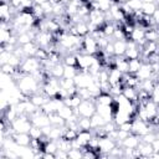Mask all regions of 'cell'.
<instances>
[{"instance_id":"cell-52","label":"cell","mask_w":159,"mask_h":159,"mask_svg":"<svg viewBox=\"0 0 159 159\" xmlns=\"http://www.w3.org/2000/svg\"><path fill=\"white\" fill-rule=\"evenodd\" d=\"M152 147H153V150H154V152H159V139H158V138H155V139L153 140Z\"/></svg>"},{"instance_id":"cell-36","label":"cell","mask_w":159,"mask_h":159,"mask_svg":"<svg viewBox=\"0 0 159 159\" xmlns=\"http://www.w3.org/2000/svg\"><path fill=\"white\" fill-rule=\"evenodd\" d=\"M14 35V32L11 31V29H1L0 31V41H1V45H5L10 41L11 36Z\"/></svg>"},{"instance_id":"cell-28","label":"cell","mask_w":159,"mask_h":159,"mask_svg":"<svg viewBox=\"0 0 159 159\" xmlns=\"http://www.w3.org/2000/svg\"><path fill=\"white\" fill-rule=\"evenodd\" d=\"M145 39V30L143 27H139V26H135L132 35H130V40L135 41V42H139L140 40Z\"/></svg>"},{"instance_id":"cell-55","label":"cell","mask_w":159,"mask_h":159,"mask_svg":"<svg viewBox=\"0 0 159 159\" xmlns=\"http://www.w3.org/2000/svg\"><path fill=\"white\" fill-rule=\"evenodd\" d=\"M143 2H155L157 0H142Z\"/></svg>"},{"instance_id":"cell-2","label":"cell","mask_w":159,"mask_h":159,"mask_svg":"<svg viewBox=\"0 0 159 159\" xmlns=\"http://www.w3.org/2000/svg\"><path fill=\"white\" fill-rule=\"evenodd\" d=\"M75 113L80 117H92L96 113V98L83 99L81 104L75 109Z\"/></svg>"},{"instance_id":"cell-34","label":"cell","mask_w":159,"mask_h":159,"mask_svg":"<svg viewBox=\"0 0 159 159\" xmlns=\"http://www.w3.org/2000/svg\"><path fill=\"white\" fill-rule=\"evenodd\" d=\"M157 9H158L157 2H143V6H142L143 14L144 15H149V16H152Z\"/></svg>"},{"instance_id":"cell-16","label":"cell","mask_w":159,"mask_h":159,"mask_svg":"<svg viewBox=\"0 0 159 159\" xmlns=\"http://www.w3.org/2000/svg\"><path fill=\"white\" fill-rule=\"evenodd\" d=\"M122 94L129 99L130 102H138V89L135 87H129V86H124Z\"/></svg>"},{"instance_id":"cell-9","label":"cell","mask_w":159,"mask_h":159,"mask_svg":"<svg viewBox=\"0 0 159 159\" xmlns=\"http://www.w3.org/2000/svg\"><path fill=\"white\" fill-rule=\"evenodd\" d=\"M117 147V140L106 135L99 138V152L101 154H109L112 149H114Z\"/></svg>"},{"instance_id":"cell-5","label":"cell","mask_w":159,"mask_h":159,"mask_svg":"<svg viewBox=\"0 0 159 159\" xmlns=\"http://www.w3.org/2000/svg\"><path fill=\"white\" fill-rule=\"evenodd\" d=\"M96 61L94 55H88V53H78L77 55V68L78 72H88V68L91 65Z\"/></svg>"},{"instance_id":"cell-40","label":"cell","mask_w":159,"mask_h":159,"mask_svg":"<svg viewBox=\"0 0 159 159\" xmlns=\"http://www.w3.org/2000/svg\"><path fill=\"white\" fill-rule=\"evenodd\" d=\"M57 149H58L57 142H56V140H51V139H50V140L45 144V147H43V152H46V153H53V154H56Z\"/></svg>"},{"instance_id":"cell-53","label":"cell","mask_w":159,"mask_h":159,"mask_svg":"<svg viewBox=\"0 0 159 159\" xmlns=\"http://www.w3.org/2000/svg\"><path fill=\"white\" fill-rule=\"evenodd\" d=\"M34 1V4H37V5H41V4H43L45 1H47V0H32Z\"/></svg>"},{"instance_id":"cell-46","label":"cell","mask_w":159,"mask_h":159,"mask_svg":"<svg viewBox=\"0 0 159 159\" xmlns=\"http://www.w3.org/2000/svg\"><path fill=\"white\" fill-rule=\"evenodd\" d=\"M128 4V6L133 10V11H137V10H142V6H143V1L142 0H128L125 1Z\"/></svg>"},{"instance_id":"cell-33","label":"cell","mask_w":159,"mask_h":159,"mask_svg":"<svg viewBox=\"0 0 159 159\" xmlns=\"http://www.w3.org/2000/svg\"><path fill=\"white\" fill-rule=\"evenodd\" d=\"M78 127L80 130H91L92 129V122L89 117H80L78 118Z\"/></svg>"},{"instance_id":"cell-35","label":"cell","mask_w":159,"mask_h":159,"mask_svg":"<svg viewBox=\"0 0 159 159\" xmlns=\"http://www.w3.org/2000/svg\"><path fill=\"white\" fill-rule=\"evenodd\" d=\"M129 62V73H137L143 65V61L140 58H134V60H128Z\"/></svg>"},{"instance_id":"cell-48","label":"cell","mask_w":159,"mask_h":159,"mask_svg":"<svg viewBox=\"0 0 159 159\" xmlns=\"http://www.w3.org/2000/svg\"><path fill=\"white\" fill-rule=\"evenodd\" d=\"M157 138V134L153 133V132H148L147 134L142 135V142H145V143H153V140Z\"/></svg>"},{"instance_id":"cell-43","label":"cell","mask_w":159,"mask_h":159,"mask_svg":"<svg viewBox=\"0 0 159 159\" xmlns=\"http://www.w3.org/2000/svg\"><path fill=\"white\" fill-rule=\"evenodd\" d=\"M68 158H71V159H81V158H83V149L71 148L68 150Z\"/></svg>"},{"instance_id":"cell-44","label":"cell","mask_w":159,"mask_h":159,"mask_svg":"<svg viewBox=\"0 0 159 159\" xmlns=\"http://www.w3.org/2000/svg\"><path fill=\"white\" fill-rule=\"evenodd\" d=\"M16 68H17V67H15V66H12V65H10V63H4V65H1V72L5 73V75H9V76H11V77L14 76Z\"/></svg>"},{"instance_id":"cell-42","label":"cell","mask_w":159,"mask_h":159,"mask_svg":"<svg viewBox=\"0 0 159 159\" xmlns=\"http://www.w3.org/2000/svg\"><path fill=\"white\" fill-rule=\"evenodd\" d=\"M29 134H30V137L34 138V139H40V138L43 135V132H42V129H41L40 127L32 125L31 129L29 130Z\"/></svg>"},{"instance_id":"cell-12","label":"cell","mask_w":159,"mask_h":159,"mask_svg":"<svg viewBox=\"0 0 159 159\" xmlns=\"http://www.w3.org/2000/svg\"><path fill=\"white\" fill-rule=\"evenodd\" d=\"M140 142H142V139H140L139 135H137V134H134V133H130L125 139L122 140V147H123V148L135 149V148L139 145Z\"/></svg>"},{"instance_id":"cell-41","label":"cell","mask_w":159,"mask_h":159,"mask_svg":"<svg viewBox=\"0 0 159 159\" xmlns=\"http://www.w3.org/2000/svg\"><path fill=\"white\" fill-rule=\"evenodd\" d=\"M60 84H61V88H65V89H70L72 87H75V78H60Z\"/></svg>"},{"instance_id":"cell-29","label":"cell","mask_w":159,"mask_h":159,"mask_svg":"<svg viewBox=\"0 0 159 159\" xmlns=\"http://www.w3.org/2000/svg\"><path fill=\"white\" fill-rule=\"evenodd\" d=\"M142 56V51L140 48L137 46V47H130V48H127L125 53H124V57L127 60H134V58H139Z\"/></svg>"},{"instance_id":"cell-24","label":"cell","mask_w":159,"mask_h":159,"mask_svg":"<svg viewBox=\"0 0 159 159\" xmlns=\"http://www.w3.org/2000/svg\"><path fill=\"white\" fill-rule=\"evenodd\" d=\"M57 113L65 119V120H68V119H71L76 113H75V109L73 108H71V107H68V106H62L58 111H57Z\"/></svg>"},{"instance_id":"cell-22","label":"cell","mask_w":159,"mask_h":159,"mask_svg":"<svg viewBox=\"0 0 159 159\" xmlns=\"http://www.w3.org/2000/svg\"><path fill=\"white\" fill-rule=\"evenodd\" d=\"M122 77H123V73H122L118 68L112 67V68L109 70V78H108V81H109L111 86H112V84H116V83H118V82H120Z\"/></svg>"},{"instance_id":"cell-4","label":"cell","mask_w":159,"mask_h":159,"mask_svg":"<svg viewBox=\"0 0 159 159\" xmlns=\"http://www.w3.org/2000/svg\"><path fill=\"white\" fill-rule=\"evenodd\" d=\"M22 71L26 73V75H31L34 73L35 71L42 68V61L39 60L36 56H27L26 58H24V61L21 62V66Z\"/></svg>"},{"instance_id":"cell-26","label":"cell","mask_w":159,"mask_h":159,"mask_svg":"<svg viewBox=\"0 0 159 159\" xmlns=\"http://www.w3.org/2000/svg\"><path fill=\"white\" fill-rule=\"evenodd\" d=\"M22 48H24L26 56H35L36 52H37V50H39L40 47H39V45H37L35 41H31V42H29V43L22 45Z\"/></svg>"},{"instance_id":"cell-51","label":"cell","mask_w":159,"mask_h":159,"mask_svg":"<svg viewBox=\"0 0 159 159\" xmlns=\"http://www.w3.org/2000/svg\"><path fill=\"white\" fill-rule=\"evenodd\" d=\"M152 19L154 20L155 25H157V26H159V9H157V10L154 11V14L152 15Z\"/></svg>"},{"instance_id":"cell-23","label":"cell","mask_w":159,"mask_h":159,"mask_svg":"<svg viewBox=\"0 0 159 159\" xmlns=\"http://www.w3.org/2000/svg\"><path fill=\"white\" fill-rule=\"evenodd\" d=\"M76 27V35L77 36H81V37H84L89 34V29H88V24L84 22V21H80L75 25Z\"/></svg>"},{"instance_id":"cell-6","label":"cell","mask_w":159,"mask_h":159,"mask_svg":"<svg viewBox=\"0 0 159 159\" xmlns=\"http://www.w3.org/2000/svg\"><path fill=\"white\" fill-rule=\"evenodd\" d=\"M99 51H101V48L98 47L97 40H96L93 36L87 35V36L83 37V52H84V53H88V55H97Z\"/></svg>"},{"instance_id":"cell-37","label":"cell","mask_w":159,"mask_h":159,"mask_svg":"<svg viewBox=\"0 0 159 159\" xmlns=\"http://www.w3.org/2000/svg\"><path fill=\"white\" fill-rule=\"evenodd\" d=\"M78 73V68L76 66H66L65 65V72H63V77L65 78H75Z\"/></svg>"},{"instance_id":"cell-25","label":"cell","mask_w":159,"mask_h":159,"mask_svg":"<svg viewBox=\"0 0 159 159\" xmlns=\"http://www.w3.org/2000/svg\"><path fill=\"white\" fill-rule=\"evenodd\" d=\"M145 39L148 41H159V26H153L145 30Z\"/></svg>"},{"instance_id":"cell-19","label":"cell","mask_w":159,"mask_h":159,"mask_svg":"<svg viewBox=\"0 0 159 159\" xmlns=\"http://www.w3.org/2000/svg\"><path fill=\"white\" fill-rule=\"evenodd\" d=\"M113 45H114V55L124 56L127 51V40H116L113 41Z\"/></svg>"},{"instance_id":"cell-39","label":"cell","mask_w":159,"mask_h":159,"mask_svg":"<svg viewBox=\"0 0 159 159\" xmlns=\"http://www.w3.org/2000/svg\"><path fill=\"white\" fill-rule=\"evenodd\" d=\"M57 142V147H58V149H62V150H66V152H68L71 148H72V144H71V140H68V139H66V138H60L58 140H56Z\"/></svg>"},{"instance_id":"cell-30","label":"cell","mask_w":159,"mask_h":159,"mask_svg":"<svg viewBox=\"0 0 159 159\" xmlns=\"http://www.w3.org/2000/svg\"><path fill=\"white\" fill-rule=\"evenodd\" d=\"M51 72V76L52 77H56V78H62L63 77V72H65V65L62 63H56L51 67L50 70Z\"/></svg>"},{"instance_id":"cell-20","label":"cell","mask_w":159,"mask_h":159,"mask_svg":"<svg viewBox=\"0 0 159 159\" xmlns=\"http://www.w3.org/2000/svg\"><path fill=\"white\" fill-rule=\"evenodd\" d=\"M82 101H83V99L80 97L78 93H76V94H73V96H70V97H67L66 99H63L65 104L68 106V107H71V108H73V109H76V108L81 104Z\"/></svg>"},{"instance_id":"cell-50","label":"cell","mask_w":159,"mask_h":159,"mask_svg":"<svg viewBox=\"0 0 159 159\" xmlns=\"http://www.w3.org/2000/svg\"><path fill=\"white\" fill-rule=\"evenodd\" d=\"M152 98H153L154 102L159 103V83H158V84L155 86V88L153 89V92H152Z\"/></svg>"},{"instance_id":"cell-49","label":"cell","mask_w":159,"mask_h":159,"mask_svg":"<svg viewBox=\"0 0 159 159\" xmlns=\"http://www.w3.org/2000/svg\"><path fill=\"white\" fill-rule=\"evenodd\" d=\"M103 52H106L109 56H113L114 55V45H113V41H109L107 43V46L103 48Z\"/></svg>"},{"instance_id":"cell-54","label":"cell","mask_w":159,"mask_h":159,"mask_svg":"<svg viewBox=\"0 0 159 159\" xmlns=\"http://www.w3.org/2000/svg\"><path fill=\"white\" fill-rule=\"evenodd\" d=\"M58 1H60V2H62V4H65V5H66V4H68V2H70V1H71V0H58Z\"/></svg>"},{"instance_id":"cell-15","label":"cell","mask_w":159,"mask_h":159,"mask_svg":"<svg viewBox=\"0 0 159 159\" xmlns=\"http://www.w3.org/2000/svg\"><path fill=\"white\" fill-rule=\"evenodd\" d=\"M116 68H118L122 73H129V62L124 56H116Z\"/></svg>"},{"instance_id":"cell-7","label":"cell","mask_w":159,"mask_h":159,"mask_svg":"<svg viewBox=\"0 0 159 159\" xmlns=\"http://www.w3.org/2000/svg\"><path fill=\"white\" fill-rule=\"evenodd\" d=\"M148 132H152L150 130V124L145 120H142L139 118H134L133 119V125H132V133L142 137L144 134H147Z\"/></svg>"},{"instance_id":"cell-1","label":"cell","mask_w":159,"mask_h":159,"mask_svg":"<svg viewBox=\"0 0 159 159\" xmlns=\"http://www.w3.org/2000/svg\"><path fill=\"white\" fill-rule=\"evenodd\" d=\"M19 89L24 93V94H27V96H32L37 92H40V83L31 76V75H24L20 80H17L16 82Z\"/></svg>"},{"instance_id":"cell-17","label":"cell","mask_w":159,"mask_h":159,"mask_svg":"<svg viewBox=\"0 0 159 159\" xmlns=\"http://www.w3.org/2000/svg\"><path fill=\"white\" fill-rule=\"evenodd\" d=\"M143 107H144V109H145V112H147L148 120H150L152 118H154V117L158 114V111H157V102H154L153 98L149 99L145 104H143Z\"/></svg>"},{"instance_id":"cell-13","label":"cell","mask_w":159,"mask_h":159,"mask_svg":"<svg viewBox=\"0 0 159 159\" xmlns=\"http://www.w3.org/2000/svg\"><path fill=\"white\" fill-rule=\"evenodd\" d=\"M138 153H139V158H150L152 154L154 153L153 147L150 143H145V142H140L139 145L137 147Z\"/></svg>"},{"instance_id":"cell-32","label":"cell","mask_w":159,"mask_h":159,"mask_svg":"<svg viewBox=\"0 0 159 159\" xmlns=\"http://www.w3.org/2000/svg\"><path fill=\"white\" fill-rule=\"evenodd\" d=\"M50 117V120H51V124L52 125H57V127H63L66 125V120L56 112V113H50L48 114Z\"/></svg>"},{"instance_id":"cell-27","label":"cell","mask_w":159,"mask_h":159,"mask_svg":"<svg viewBox=\"0 0 159 159\" xmlns=\"http://www.w3.org/2000/svg\"><path fill=\"white\" fill-rule=\"evenodd\" d=\"M113 96L111 93H99L96 97V104H112Z\"/></svg>"},{"instance_id":"cell-14","label":"cell","mask_w":159,"mask_h":159,"mask_svg":"<svg viewBox=\"0 0 159 159\" xmlns=\"http://www.w3.org/2000/svg\"><path fill=\"white\" fill-rule=\"evenodd\" d=\"M11 137H12V139H14L19 145H25V147H29V145H30L31 137H30L29 133H17V132H14Z\"/></svg>"},{"instance_id":"cell-38","label":"cell","mask_w":159,"mask_h":159,"mask_svg":"<svg viewBox=\"0 0 159 159\" xmlns=\"http://www.w3.org/2000/svg\"><path fill=\"white\" fill-rule=\"evenodd\" d=\"M63 65L66 66H76L77 67V55L75 53H67L63 56Z\"/></svg>"},{"instance_id":"cell-56","label":"cell","mask_w":159,"mask_h":159,"mask_svg":"<svg viewBox=\"0 0 159 159\" xmlns=\"http://www.w3.org/2000/svg\"><path fill=\"white\" fill-rule=\"evenodd\" d=\"M155 2H157V4H158V5H159V0H157V1H155Z\"/></svg>"},{"instance_id":"cell-11","label":"cell","mask_w":159,"mask_h":159,"mask_svg":"<svg viewBox=\"0 0 159 159\" xmlns=\"http://www.w3.org/2000/svg\"><path fill=\"white\" fill-rule=\"evenodd\" d=\"M135 75H137V77H138L140 81L152 78V77H153V70H152L150 63H148V62H143V65L140 66L139 71H138Z\"/></svg>"},{"instance_id":"cell-31","label":"cell","mask_w":159,"mask_h":159,"mask_svg":"<svg viewBox=\"0 0 159 159\" xmlns=\"http://www.w3.org/2000/svg\"><path fill=\"white\" fill-rule=\"evenodd\" d=\"M91 122H92V129H94V128H99V127H103V125L107 123V120H106L101 114H98L97 112L91 117Z\"/></svg>"},{"instance_id":"cell-47","label":"cell","mask_w":159,"mask_h":159,"mask_svg":"<svg viewBox=\"0 0 159 159\" xmlns=\"http://www.w3.org/2000/svg\"><path fill=\"white\" fill-rule=\"evenodd\" d=\"M112 37H113L114 40H127V37H125V34L123 32L122 27H117Z\"/></svg>"},{"instance_id":"cell-21","label":"cell","mask_w":159,"mask_h":159,"mask_svg":"<svg viewBox=\"0 0 159 159\" xmlns=\"http://www.w3.org/2000/svg\"><path fill=\"white\" fill-rule=\"evenodd\" d=\"M93 137L92 130H80L78 135H77V140L81 143L82 147H86L88 144V142L91 140V138Z\"/></svg>"},{"instance_id":"cell-18","label":"cell","mask_w":159,"mask_h":159,"mask_svg":"<svg viewBox=\"0 0 159 159\" xmlns=\"http://www.w3.org/2000/svg\"><path fill=\"white\" fill-rule=\"evenodd\" d=\"M48 99H50V98H48L46 94H43L42 92H37V93H35V94H32V96L30 97V101H31L36 107H39V108H41Z\"/></svg>"},{"instance_id":"cell-45","label":"cell","mask_w":159,"mask_h":159,"mask_svg":"<svg viewBox=\"0 0 159 159\" xmlns=\"http://www.w3.org/2000/svg\"><path fill=\"white\" fill-rule=\"evenodd\" d=\"M77 135H78V130H75V129H71V128L66 127V129L63 132V138H66L68 140H73V139L77 138Z\"/></svg>"},{"instance_id":"cell-10","label":"cell","mask_w":159,"mask_h":159,"mask_svg":"<svg viewBox=\"0 0 159 159\" xmlns=\"http://www.w3.org/2000/svg\"><path fill=\"white\" fill-rule=\"evenodd\" d=\"M96 112L101 114L107 122L113 120V111H112V104H96Z\"/></svg>"},{"instance_id":"cell-3","label":"cell","mask_w":159,"mask_h":159,"mask_svg":"<svg viewBox=\"0 0 159 159\" xmlns=\"http://www.w3.org/2000/svg\"><path fill=\"white\" fill-rule=\"evenodd\" d=\"M32 125L34 124L30 119V116H27V114H20L11 123V127H12L14 132H17V133H29V130L31 129Z\"/></svg>"},{"instance_id":"cell-8","label":"cell","mask_w":159,"mask_h":159,"mask_svg":"<svg viewBox=\"0 0 159 159\" xmlns=\"http://www.w3.org/2000/svg\"><path fill=\"white\" fill-rule=\"evenodd\" d=\"M93 81H94L93 76L89 75L88 72H78L77 76L75 77V84L77 88H88Z\"/></svg>"}]
</instances>
